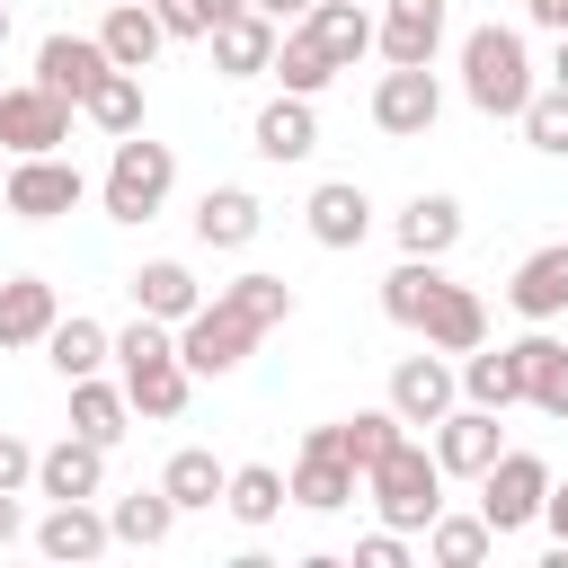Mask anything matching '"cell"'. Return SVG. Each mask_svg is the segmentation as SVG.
<instances>
[{
  "instance_id": "1",
  "label": "cell",
  "mask_w": 568,
  "mask_h": 568,
  "mask_svg": "<svg viewBox=\"0 0 568 568\" xmlns=\"http://www.w3.org/2000/svg\"><path fill=\"white\" fill-rule=\"evenodd\" d=\"M284 320H293V284H284V275H231L213 302H195V311L178 320V355H186L195 382H222V373H240V364L257 355V337L284 328Z\"/></svg>"
},
{
  "instance_id": "2",
  "label": "cell",
  "mask_w": 568,
  "mask_h": 568,
  "mask_svg": "<svg viewBox=\"0 0 568 568\" xmlns=\"http://www.w3.org/2000/svg\"><path fill=\"white\" fill-rule=\"evenodd\" d=\"M115 382H124V399H133V417H151V426H169L178 408H186V390H195V373H186V355H178V328L169 320H151V311H133V328L115 337Z\"/></svg>"
},
{
  "instance_id": "3",
  "label": "cell",
  "mask_w": 568,
  "mask_h": 568,
  "mask_svg": "<svg viewBox=\"0 0 568 568\" xmlns=\"http://www.w3.org/2000/svg\"><path fill=\"white\" fill-rule=\"evenodd\" d=\"M364 497H373V515H382L390 532H426V524L444 515V462H435L417 435H399V444L364 470Z\"/></svg>"
},
{
  "instance_id": "4",
  "label": "cell",
  "mask_w": 568,
  "mask_h": 568,
  "mask_svg": "<svg viewBox=\"0 0 568 568\" xmlns=\"http://www.w3.org/2000/svg\"><path fill=\"white\" fill-rule=\"evenodd\" d=\"M462 98L479 106V115H524V98H532V53H524V36L515 27H470L462 36Z\"/></svg>"
},
{
  "instance_id": "5",
  "label": "cell",
  "mask_w": 568,
  "mask_h": 568,
  "mask_svg": "<svg viewBox=\"0 0 568 568\" xmlns=\"http://www.w3.org/2000/svg\"><path fill=\"white\" fill-rule=\"evenodd\" d=\"M169 186H178V151L151 142V133H124L106 178H98V204H106V222H151L169 204Z\"/></svg>"
},
{
  "instance_id": "6",
  "label": "cell",
  "mask_w": 568,
  "mask_h": 568,
  "mask_svg": "<svg viewBox=\"0 0 568 568\" xmlns=\"http://www.w3.org/2000/svg\"><path fill=\"white\" fill-rule=\"evenodd\" d=\"M541 497H550V462L541 453H497L488 470H479V524L506 541V532H532L541 524Z\"/></svg>"
},
{
  "instance_id": "7",
  "label": "cell",
  "mask_w": 568,
  "mask_h": 568,
  "mask_svg": "<svg viewBox=\"0 0 568 568\" xmlns=\"http://www.w3.org/2000/svg\"><path fill=\"white\" fill-rule=\"evenodd\" d=\"M435 115H444V80H435V62H390V71L373 80V124H382L390 142L435 133Z\"/></svg>"
},
{
  "instance_id": "8",
  "label": "cell",
  "mask_w": 568,
  "mask_h": 568,
  "mask_svg": "<svg viewBox=\"0 0 568 568\" xmlns=\"http://www.w3.org/2000/svg\"><path fill=\"white\" fill-rule=\"evenodd\" d=\"M80 195H89V178H80L62 151H27V160H9V186H0V204H9L18 222H62Z\"/></svg>"
},
{
  "instance_id": "9",
  "label": "cell",
  "mask_w": 568,
  "mask_h": 568,
  "mask_svg": "<svg viewBox=\"0 0 568 568\" xmlns=\"http://www.w3.org/2000/svg\"><path fill=\"white\" fill-rule=\"evenodd\" d=\"M426 453L444 462V479H479V470L506 453V426H497V408H479V399H453V408L426 426Z\"/></svg>"
},
{
  "instance_id": "10",
  "label": "cell",
  "mask_w": 568,
  "mask_h": 568,
  "mask_svg": "<svg viewBox=\"0 0 568 568\" xmlns=\"http://www.w3.org/2000/svg\"><path fill=\"white\" fill-rule=\"evenodd\" d=\"M71 142V98H53L44 80H18L0 89V151L27 160V151H62Z\"/></svg>"
},
{
  "instance_id": "11",
  "label": "cell",
  "mask_w": 568,
  "mask_h": 568,
  "mask_svg": "<svg viewBox=\"0 0 568 568\" xmlns=\"http://www.w3.org/2000/svg\"><path fill=\"white\" fill-rule=\"evenodd\" d=\"M284 497H293V506H311V515H337V506H355V497H364V470H355L328 435H302V462H293Z\"/></svg>"
},
{
  "instance_id": "12",
  "label": "cell",
  "mask_w": 568,
  "mask_h": 568,
  "mask_svg": "<svg viewBox=\"0 0 568 568\" xmlns=\"http://www.w3.org/2000/svg\"><path fill=\"white\" fill-rule=\"evenodd\" d=\"M453 399H462V373H453V364H444L435 346H426V355H399V364H390V408H399V426H435V417H444Z\"/></svg>"
},
{
  "instance_id": "13",
  "label": "cell",
  "mask_w": 568,
  "mask_h": 568,
  "mask_svg": "<svg viewBox=\"0 0 568 568\" xmlns=\"http://www.w3.org/2000/svg\"><path fill=\"white\" fill-rule=\"evenodd\" d=\"M417 337L435 346V355H470V346H488V302L470 293V284H435V302L417 311Z\"/></svg>"
},
{
  "instance_id": "14",
  "label": "cell",
  "mask_w": 568,
  "mask_h": 568,
  "mask_svg": "<svg viewBox=\"0 0 568 568\" xmlns=\"http://www.w3.org/2000/svg\"><path fill=\"white\" fill-rule=\"evenodd\" d=\"M302 222H311L320 248H364V240H373V195H364L355 178H328V186H311Z\"/></svg>"
},
{
  "instance_id": "15",
  "label": "cell",
  "mask_w": 568,
  "mask_h": 568,
  "mask_svg": "<svg viewBox=\"0 0 568 568\" xmlns=\"http://www.w3.org/2000/svg\"><path fill=\"white\" fill-rule=\"evenodd\" d=\"M435 44H444V0H382V18H373L382 62H435Z\"/></svg>"
},
{
  "instance_id": "16",
  "label": "cell",
  "mask_w": 568,
  "mask_h": 568,
  "mask_svg": "<svg viewBox=\"0 0 568 568\" xmlns=\"http://www.w3.org/2000/svg\"><path fill=\"white\" fill-rule=\"evenodd\" d=\"M248 142H257V160H275V169H293V160H311L320 151V115H311V98H266L257 106V124H248Z\"/></svg>"
},
{
  "instance_id": "17",
  "label": "cell",
  "mask_w": 568,
  "mask_h": 568,
  "mask_svg": "<svg viewBox=\"0 0 568 568\" xmlns=\"http://www.w3.org/2000/svg\"><path fill=\"white\" fill-rule=\"evenodd\" d=\"M98 44H106V62H115V71H151V62H160V44H169V27H160V9H151V0H106Z\"/></svg>"
},
{
  "instance_id": "18",
  "label": "cell",
  "mask_w": 568,
  "mask_h": 568,
  "mask_svg": "<svg viewBox=\"0 0 568 568\" xmlns=\"http://www.w3.org/2000/svg\"><path fill=\"white\" fill-rule=\"evenodd\" d=\"M98 488H106V444L62 435L36 453V497H98Z\"/></svg>"
},
{
  "instance_id": "19",
  "label": "cell",
  "mask_w": 568,
  "mask_h": 568,
  "mask_svg": "<svg viewBox=\"0 0 568 568\" xmlns=\"http://www.w3.org/2000/svg\"><path fill=\"white\" fill-rule=\"evenodd\" d=\"M506 302L532 320V328H550L559 311H568V240H550V248H532L524 266H515V284H506Z\"/></svg>"
},
{
  "instance_id": "20",
  "label": "cell",
  "mask_w": 568,
  "mask_h": 568,
  "mask_svg": "<svg viewBox=\"0 0 568 568\" xmlns=\"http://www.w3.org/2000/svg\"><path fill=\"white\" fill-rule=\"evenodd\" d=\"M275 36H284L275 18H257V9H240V18H222V27L204 36V44H213V71H222V80H257V71L275 62Z\"/></svg>"
},
{
  "instance_id": "21",
  "label": "cell",
  "mask_w": 568,
  "mask_h": 568,
  "mask_svg": "<svg viewBox=\"0 0 568 568\" xmlns=\"http://www.w3.org/2000/svg\"><path fill=\"white\" fill-rule=\"evenodd\" d=\"M98 71H106V44H98V36H44V44H36V80H44L53 98H71V106L89 98Z\"/></svg>"
},
{
  "instance_id": "22",
  "label": "cell",
  "mask_w": 568,
  "mask_h": 568,
  "mask_svg": "<svg viewBox=\"0 0 568 568\" xmlns=\"http://www.w3.org/2000/svg\"><path fill=\"white\" fill-rule=\"evenodd\" d=\"M257 222H266V204H257L248 186H204V195H195V240H204V248H248Z\"/></svg>"
},
{
  "instance_id": "23",
  "label": "cell",
  "mask_w": 568,
  "mask_h": 568,
  "mask_svg": "<svg viewBox=\"0 0 568 568\" xmlns=\"http://www.w3.org/2000/svg\"><path fill=\"white\" fill-rule=\"evenodd\" d=\"M390 231H399V257H453L462 248V204L453 195H408Z\"/></svg>"
},
{
  "instance_id": "24",
  "label": "cell",
  "mask_w": 568,
  "mask_h": 568,
  "mask_svg": "<svg viewBox=\"0 0 568 568\" xmlns=\"http://www.w3.org/2000/svg\"><path fill=\"white\" fill-rule=\"evenodd\" d=\"M124 284H133V311H151V320H169V328L204 302V284H195V266H186V257H151V266H133Z\"/></svg>"
},
{
  "instance_id": "25",
  "label": "cell",
  "mask_w": 568,
  "mask_h": 568,
  "mask_svg": "<svg viewBox=\"0 0 568 568\" xmlns=\"http://www.w3.org/2000/svg\"><path fill=\"white\" fill-rule=\"evenodd\" d=\"M115 532H106V515L89 506V497H53V515L36 524V550L44 559H98Z\"/></svg>"
},
{
  "instance_id": "26",
  "label": "cell",
  "mask_w": 568,
  "mask_h": 568,
  "mask_svg": "<svg viewBox=\"0 0 568 568\" xmlns=\"http://www.w3.org/2000/svg\"><path fill=\"white\" fill-rule=\"evenodd\" d=\"M302 27L320 36V53H328L337 71H355V62L373 53V9H364V0H311Z\"/></svg>"
},
{
  "instance_id": "27",
  "label": "cell",
  "mask_w": 568,
  "mask_h": 568,
  "mask_svg": "<svg viewBox=\"0 0 568 568\" xmlns=\"http://www.w3.org/2000/svg\"><path fill=\"white\" fill-rule=\"evenodd\" d=\"M53 320H62V302H53L44 275H9L0 284V346H44Z\"/></svg>"
},
{
  "instance_id": "28",
  "label": "cell",
  "mask_w": 568,
  "mask_h": 568,
  "mask_svg": "<svg viewBox=\"0 0 568 568\" xmlns=\"http://www.w3.org/2000/svg\"><path fill=\"white\" fill-rule=\"evenodd\" d=\"M80 115H89V124H98L106 142H124V133H142V71H115V62H106V71L89 80V98H80Z\"/></svg>"
},
{
  "instance_id": "29",
  "label": "cell",
  "mask_w": 568,
  "mask_h": 568,
  "mask_svg": "<svg viewBox=\"0 0 568 568\" xmlns=\"http://www.w3.org/2000/svg\"><path fill=\"white\" fill-rule=\"evenodd\" d=\"M124 417H133V399H124V382H98V373H80L71 382V435H89V444H124Z\"/></svg>"
},
{
  "instance_id": "30",
  "label": "cell",
  "mask_w": 568,
  "mask_h": 568,
  "mask_svg": "<svg viewBox=\"0 0 568 568\" xmlns=\"http://www.w3.org/2000/svg\"><path fill=\"white\" fill-rule=\"evenodd\" d=\"M106 532L133 541V550H160V541L178 532V497H169V488H124V497L106 506Z\"/></svg>"
},
{
  "instance_id": "31",
  "label": "cell",
  "mask_w": 568,
  "mask_h": 568,
  "mask_svg": "<svg viewBox=\"0 0 568 568\" xmlns=\"http://www.w3.org/2000/svg\"><path fill=\"white\" fill-rule=\"evenodd\" d=\"M462 399H479V408L506 417V408L524 399V355H515V346H497V355L470 346V355H462Z\"/></svg>"
},
{
  "instance_id": "32",
  "label": "cell",
  "mask_w": 568,
  "mask_h": 568,
  "mask_svg": "<svg viewBox=\"0 0 568 568\" xmlns=\"http://www.w3.org/2000/svg\"><path fill=\"white\" fill-rule=\"evenodd\" d=\"M311 435H328V444H337L355 470H373V462H382V453H390L408 426H399V408H355V417H328V426H311Z\"/></svg>"
},
{
  "instance_id": "33",
  "label": "cell",
  "mask_w": 568,
  "mask_h": 568,
  "mask_svg": "<svg viewBox=\"0 0 568 568\" xmlns=\"http://www.w3.org/2000/svg\"><path fill=\"white\" fill-rule=\"evenodd\" d=\"M266 71H275V80H284V89H293V98H320V89H328V80H337V62H328V53H320V36H311V27H302V18H293V27H284V36H275V62H266Z\"/></svg>"
},
{
  "instance_id": "34",
  "label": "cell",
  "mask_w": 568,
  "mask_h": 568,
  "mask_svg": "<svg viewBox=\"0 0 568 568\" xmlns=\"http://www.w3.org/2000/svg\"><path fill=\"white\" fill-rule=\"evenodd\" d=\"M106 355H115V337H106V328H98V320H80V311H71V320H53V328H44V364H53V373H62V382H80V373H98V364H106Z\"/></svg>"
},
{
  "instance_id": "35",
  "label": "cell",
  "mask_w": 568,
  "mask_h": 568,
  "mask_svg": "<svg viewBox=\"0 0 568 568\" xmlns=\"http://www.w3.org/2000/svg\"><path fill=\"white\" fill-rule=\"evenodd\" d=\"M222 506H231V515L257 532V524H275L293 497H284V470H275V462H240V470L222 479Z\"/></svg>"
},
{
  "instance_id": "36",
  "label": "cell",
  "mask_w": 568,
  "mask_h": 568,
  "mask_svg": "<svg viewBox=\"0 0 568 568\" xmlns=\"http://www.w3.org/2000/svg\"><path fill=\"white\" fill-rule=\"evenodd\" d=\"M515 355H524V399H532L541 417H568V346L532 328V337H524Z\"/></svg>"
},
{
  "instance_id": "37",
  "label": "cell",
  "mask_w": 568,
  "mask_h": 568,
  "mask_svg": "<svg viewBox=\"0 0 568 568\" xmlns=\"http://www.w3.org/2000/svg\"><path fill=\"white\" fill-rule=\"evenodd\" d=\"M222 462L204 453V444H186V453H169V470H160V488L178 497V515H204V506H222Z\"/></svg>"
},
{
  "instance_id": "38",
  "label": "cell",
  "mask_w": 568,
  "mask_h": 568,
  "mask_svg": "<svg viewBox=\"0 0 568 568\" xmlns=\"http://www.w3.org/2000/svg\"><path fill=\"white\" fill-rule=\"evenodd\" d=\"M435 284H444V257H399V266L382 275V311H390L399 328H417V311L435 302Z\"/></svg>"
},
{
  "instance_id": "39",
  "label": "cell",
  "mask_w": 568,
  "mask_h": 568,
  "mask_svg": "<svg viewBox=\"0 0 568 568\" xmlns=\"http://www.w3.org/2000/svg\"><path fill=\"white\" fill-rule=\"evenodd\" d=\"M488 550H497V532H488L479 515H435V524H426V559H435V568H479Z\"/></svg>"
},
{
  "instance_id": "40",
  "label": "cell",
  "mask_w": 568,
  "mask_h": 568,
  "mask_svg": "<svg viewBox=\"0 0 568 568\" xmlns=\"http://www.w3.org/2000/svg\"><path fill=\"white\" fill-rule=\"evenodd\" d=\"M515 124H524V142H532V151H550V160H568V80H550V89H532Z\"/></svg>"
},
{
  "instance_id": "41",
  "label": "cell",
  "mask_w": 568,
  "mask_h": 568,
  "mask_svg": "<svg viewBox=\"0 0 568 568\" xmlns=\"http://www.w3.org/2000/svg\"><path fill=\"white\" fill-rule=\"evenodd\" d=\"M355 568H408V532H390V524L364 532V541H355Z\"/></svg>"
},
{
  "instance_id": "42",
  "label": "cell",
  "mask_w": 568,
  "mask_h": 568,
  "mask_svg": "<svg viewBox=\"0 0 568 568\" xmlns=\"http://www.w3.org/2000/svg\"><path fill=\"white\" fill-rule=\"evenodd\" d=\"M0 488H36V444L0 426Z\"/></svg>"
},
{
  "instance_id": "43",
  "label": "cell",
  "mask_w": 568,
  "mask_h": 568,
  "mask_svg": "<svg viewBox=\"0 0 568 568\" xmlns=\"http://www.w3.org/2000/svg\"><path fill=\"white\" fill-rule=\"evenodd\" d=\"M27 532V506H18V488H0V550Z\"/></svg>"
},
{
  "instance_id": "44",
  "label": "cell",
  "mask_w": 568,
  "mask_h": 568,
  "mask_svg": "<svg viewBox=\"0 0 568 568\" xmlns=\"http://www.w3.org/2000/svg\"><path fill=\"white\" fill-rule=\"evenodd\" d=\"M541 524H550V541L568 550V488H550V497H541Z\"/></svg>"
},
{
  "instance_id": "45",
  "label": "cell",
  "mask_w": 568,
  "mask_h": 568,
  "mask_svg": "<svg viewBox=\"0 0 568 568\" xmlns=\"http://www.w3.org/2000/svg\"><path fill=\"white\" fill-rule=\"evenodd\" d=\"M524 18H532V27H550V36H568V0H524Z\"/></svg>"
},
{
  "instance_id": "46",
  "label": "cell",
  "mask_w": 568,
  "mask_h": 568,
  "mask_svg": "<svg viewBox=\"0 0 568 568\" xmlns=\"http://www.w3.org/2000/svg\"><path fill=\"white\" fill-rule=\"evenodd\" d=\"M257 18H275V27H293V18H311V0H248Z\"/></svg>"
},
{
  "instance_id": "47",
  "label": "cell",
  "mask_w": 568,
  "mask_h": 568,
  "mask_svg": "<svg viewBox=\"0 0 568 568\" xmlns=\"http://www.w3.org/2000/svg\"><path fill=\"white\" fill-rule=\"evenodd\" d=\"M550 80H568V36H559V62H550Z\"/></svg>"
},
{
  "instance_id": "48",
  "label": "cell",
  "mask_w": 568,
  "mask_h": 568,
  "mask_svg": "<svg viewBox=\"0 0 568 568\" xmlns=\"http://www.w3.org/2000/svg\"><path fill=\"white\" fill-rule=\"evenodd\" d=\"M0 44H9V0H0Z\"/></svg>"
},
{
  "instance_id": "49",
  "label": "cell",
  "mask_w": 568,
  "mask_h": 568,
  "mask_svg": "<svg viewBox=\"0 0 568 568\" xmlns=\"http://www.w3.org/2000/svg\"><path fill=\"white\" fill-rule=\"evenodd\" d=\"M0 186H9V151H0Z\"/></svg>"
},
{
  "instance_id": "50",
  "label": "cell",
  "mask_w": 568,
  "mask_h": 568,
  "mask_svg": "<svg viewBox=\"0 0 568 568\" xmlns=\"http://www.w3.org/2000/svg\"><path fill=\"white\" fill-rule=\"evenodd\" d=\"M98 9H106V0H98Z\"/></svg>"
}]
</instances>
